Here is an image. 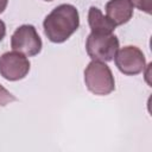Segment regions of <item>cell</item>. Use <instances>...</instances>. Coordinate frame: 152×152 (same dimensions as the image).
<instances>
[{
  "label": "cell",
  "instance_id": "6da1fadb",
  "mask_svg": "<svg viewBox=\"0 0 152 152\" xmlns=\"http://www.w3.org/2000/svg\"><path fill=\"white\" fill-rule=\"evenodd\" d=\"M44 33L52 43H63L70 38L80 26V15L75 6L62 4L55 7L44 19Z\"/></svg>",
  "mask_w": 152,
  "mask_h": 152
},
{
  "label": "cell",
  "instance_id": "7a4b0ae2",
  "mask_svg": "<svg viewBox=\"0 0 152 152\" xmlns=\"http://www.w3.org/2000/svg\"><path fill=\"white\" fill-rule=\"evenodd\" d=\"M84 83L89 91L104 96L115 89V81L112 70L106 62L91 61L84 70Z\"/></svg>",
  "mask_w": 152,
  "mask_h": 152
},
{
  "label": "cell",
  "instance_id": "3957f363",
  "mask_svg": "<svg viewBox=\"0 0 152 152\" xmlns=\"http://www.w3.org/2000/svg\"><path fill=\"white\" fill-rule=\"evenodd\" d=\"M86 50L93 61L109 62L119 50V39L113 33H90L86 42Z\"/></svg>",
  "mask_w": 152,
  "mask_h": 152
},
{
  "label": "cell",
  "instance_id": "277c9868",
  "mask_svg": "<svg viewBox=\"0 0 152 152\" xmlns=\"http://www.w3.org/2000/svg\"><path fill=\"white\" fill-rule=\"evenodd\" d=\"M43 46L42 39L32 25H21L19 26L11 38V48L14 51H18L26 57L36 56L40 52Z\"/></svg>",
  "mask_w": 152,
  "mask_h": 152
},
{
  "label": "cell",
  "instance_id": "5b68a950",
  "mask_svg": "<svg viewBox=\"0 0 152 152\" xmlns=\"http://www.w3.org/2000/svg\"><path fill=\"white\" fill-rule=\"evenodd\" d=\"M114 61L120 72L127 76L138 75L142 72L146 66V59L142 51L133 45H127L118 50Z\"/></svg>",
  "mask_w": 152,
  "mask_h": 152
},
{
  "label": "cell",
  "instance_id": "8992f818",
  "mask_svg": "<svg viewBox=\"0 0 152 152\" xmlns=\"http://www.w3.org/2000/svg\"><path fill=\"white\" fill-rule=\"evenodd\" d=\"M30 61L18 51L5 52L0 56V75L7 81H19L30 71Z\"/></svg>",
  "mask_w": 152,
  "mask_h": 152
},
{
  "label": "cell",
  "instance_id": "52a82bcc",
  "mask_svg": "<svg viewBox=\"0 0 152 152\" xmlns=\"http://www.w3.org/2000/svg\"><path fill=\"white\" fill-rule=\"evenodd\" d=\"M133 5L129 0H109L106 4L107 17L116 25H124L133 17Z\"/></svg>",
  "mask_w": 152,
  "mask_h": 152
},
{
  "label": "cell",
  "instance_id": "ba28073f",
  "mask_svg": "<svg viewBox=\"0 0 152 152\" xmlns=\"http://www.w3.org/2000/svg\"><path fill=\"white\" fill-rule=\"evenodd\" d=\"M88 24L93 33H113L116 25L108 18L102 14V12L91 6L88 12Z\"/></svg>",
  "mask_w": 152,
  "mask_h": 152
},
{
  "label": "cell",
  "instance_id": "9c48e42d",
  "mask_svg": "<svg viewBox=\"0 0 152 152\" xmlns=\"http://www.w3.org/2000/svg\"><path fill=\"white\" fill-rule=\"evenodd\" d=\"M129 2L133 5V7H137L147 14H151L152 12V0H129Z\"/></svg>",
  "mask_w": 152,
  "mask_h": 152
},
{
  "label": "cell",
  "instance_id": "30bf717a",
  "mask_svg": "<svg viewBox=\"0 0 152 152\" xmlns=\"http://www.w3.org/2000/svg\"><path fill=\"white\" fill-rule=\"evenodd\" d=\"M15 100H17L15 96L0 84V106H7L8 103H11Z\"/></svg>",
  "mask_w": 152,
  "mask_h": 152
},
{
  "label": "cell",
  "instance_id": "8fae6325",
  "mask_svg": "<svg viewBox=\"0 0 152 152\" xmlns=\"http://www.w3.org/2000/svg\"><path fill=\"white\" fill-rule=\"evenodd\" d=\"M5 34H6V25L2 20H0V42L4 39Z\"/></svg>",
  "mask_w": 152,
  "mask_h": 152
},
{
  "label": "cell",
  "instance_id": "7c38bea8",
  "mask_svg": "<svg viewBox=\"0 0 152 152\" xmlns=\"http://www.w3.org/2000/svg\"><path fill=\"white\" fill-rule=\"evenodd\" d=\"M7 4H8V0H0V14L6 10Z\"/></svg>",
  "mask_w": 152,
  "mask_h": 152
},
{
  "label": "cell",
  "instance_id": "4fadbf2b",
  "mask_svg": "<svg viewBox=\"0 0 152 152\" xmlns=\"http://www.w3.org/2000/svg\"><path fill=\"white\" fill-rule=\"evenodd\" d=\"M45 1H52V0H45Z\"/></svg>",
  "mask_w": 152,
  "mask_h": 152
}]
</instances>
